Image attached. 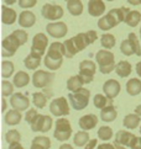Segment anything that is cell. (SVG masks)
<instances>
[{"label":"cell","mask_w":141,"mask_h":149,"mask_svg":"<svg viewBox=\"0 0 141 149\" xmlns=\"http://www.w3.org/2000/svg\"><path fill=\"white\" fill-rule=\"evenodd\" d=\"M140 38H141V27H140Z\"/></svg>","instance_id":"obj_57"},{"label":"cell","mask_w":141,"mask_h":149,"mask_svg":"<svg viewBox=\"0 0 141 149\" xmlns=\"http://www.w3.org/2000/svg\"><path fill=\"white\" fill-rule=\"evenodd\" d=\"M97 134H98V138L100 141L106 142V141H109L110 138L113 137L114 132L111 130V127H109V126H102V127H99L98 133H97Z\"/></svg>","instance_id":"obj_38"},{"label":"cell","mask_w":141,"mask_h":149,"mask_svg":"<svg viewBox=\"0 0 141 149\" xmlns=\"http://www.w3.org/2000/svg\"><path fill=\"white\" fill-rule=\"evenodd\" d=\"M128 40L131 42V45L134 47V49H135V56H141V46H140V42H139V38H137V36L135 35L134 32L131 33H129L128 36Z\"/></svg>","instance_id":"obj_42"},{"label":"cell","mask_w":141,"mask_h":149,"mask_svg":"<svg viewBox=\"0 0 141 149\" xmlns=\"http://www.w3.org/2000/svg\"><path fill=\"white\" fill-rule=\"evenodd\" d=\"M95 72H97V65L94 62H92L89 59H84L79 63V74L78 75L82 79L84 85L93 81Z\"/></svg>","instance_id":"obj_6"},{"label":"cell","mask_w":141,"mask_h":149,"mask_svg":"<svg viewBox=\"0 0 141 149\" xmlns=\"http://www.w3.org/2000/svg\"><path fill=\"white\" fill-rule=\"evenodd\" d=\"M55 133L53 137L59 142H66L72 136V126L66 117H58L55 123Z\"/></svg>","instance_id":"obj_5"},{"label":"cell","mask_w":141,"mask_h":149,"mask_svg":"<svg viewBox=\"0 0 141 149\" xmlns=\"http://www.w3.org/2000/svg\"><path fill=\"white\" fill-rule=\"evenodd\" d=\"M9 149H25V148L20 144V142H18V143H13V144H9Z\"/></svg>","instance_id":"obj_49"},{"label":"cell","mask_w":141,"mask_h":149,"mask_svg":"<svg viewBox=\"0 0 141 149\" xmlns=\"http://www.w3.org/2000/svg\"><path fill=\"white\" fill-rule=\"evenodd\" d=\"M63 57H66V48L64 43L61 42H52L47 49V54L45 56L46 59L53 62H63Z\"/></svg>","instance_id":"obj_11"},{"label":"cell","mask_w":141,"mask_h":149,"mask_svg":"<svg viewBox=\"0 0 141 149\" xmlns=\"http://www.w3.org/2000/svg\"><path fill=\"white\" fill-rule=\"evenodd\" d=\"M18 22L21 27L24 29H30L35 25L36 22V16L32 11H29V10H25V11L20 13L19 15V19H18Z\"/></svg>","instance_id":"obj_19"},{"label":"cell","mask_w":141,"mask_h":149,"mask_svg":"<svg viewBox=\"0 0 141 149\" xmlns=\"http://www.w3.org/2000/svg\"><path fill=\"white\" fill-rule=\"evenodd\" d=\"M140 121H141V117L137 113H129L124 117L123 125L125 126L128 130H135L139 127Z\"/></svg>","instance_id":"obj_27"},{"label":"cell","mask_w":141,"mask_h":149,"mask_svg":"<svg viewBox=\"0 0 141 149\" xmlns=\"http://www.w3.org/2000/svg\"><path fill=\"white\" fill-rule=\"evenodd\" d=\"M120 52L123 53L124 56H128V57L135 54L134 47H133V45H131V42H130L128 38L124 40V41L121 42V45H120Z\"/></svg>","instance_id":"obj_40"},{"label":"cell","mask_w":141,"mask_h":149,"mask_svg":"<svg viewBox=\"0 0 141 149\" xmlns=\"http://www.w3.org/2000/svg\"><path fill=\"white\" fill-rule=\"evenodd\" d=\"M134 138H135V136L131 132L124 131V130L118 131L115 134V138H114V144H120V146H125V147L130 148Z\"/></svg>","instance_id":"obj_17"},{"label":"cell","mask_w":141,"mask_h":149,"mask_svg":"<svg viewBox=\"0 0 141 149\" xmlns=\"http://www.w3.org/2000/svg\"><path fill=\"white\" fill-rule=\"evenodd\" d=\"M135 113H137V115L141 117V105H139V106H136V107H135Z\"/></svg>","instance_id":"obj_55"},{"label":"cell","mask_w":141,"mask_h":149,"mask_svg":"<svg viewBox=\"0 0 141 149\" xmlns=\"http://www.w3.org/2000/svg\"><path fill=\"white\" fill-rule=\"evenodd\" d=\"M140 1H141V0H140Z\"/></svg>","instance_id":"obj_61"},{"label":"cell","mask_w":141,"mask_h":149,"mask_svg":"<svg viewBox=\"0 0 141 149\" xmlns=\"http://www.w3.org/2000/svg\"><path fill=\"white\" fill-rule=\"evenodd\" d=\"M21 120H23V115H21V111H18V110H9L5 112V116H4V121L5 123L9 125V126H18Z\"/></svg>","instance_id":"obj_22"},{"label":"cell","mask_w":141,"mask_h":149,"mask_svg":"<svg viewBox=\"0 0 141 149\" xmlns=\"http://www.w3.org/2000/svg\"><path fill=\"white\" fill-rule=\"evenodd\" d=\"M18 14L14 9L9 8L8 5H3L1 6V21L5 25H13L16 20H18Z\"/></svg>","instance_id":"obj_20"},{"label":"cell","mask_w":141,"mask_h":149,"mask_svg":"<svg viewBox=\"0 0 141 149\" xmlns=\"http://www.w3.org/2000/svg\"><path fill=\"white\" fill-rule=\"evenodd\" d=\"M37 116H39L37 110L36 109H30V110L26 111V113H25V121L31 126L35 122V120L37 118Z\"/></svg>","instance_id":"obj_43"},{"label":"cell","mask_w":141,"mask_h":149,"mask_svg":"<svg viewBox=\"0 0 141 149\" xmlns=\"http://www.w3.org/2000/svg\"><path fill=\"white\" fill-rule=\"evenodd\" d=\"M46 31L53 38H62L67 35L68 27L62 21H55V22H51L46 26Z\"/></svg>","instance_id":"obj_14"},{"label":"cell","mask_w":141,"mask_h":149,"mask_svg":"<svg viewBox=\"0 0 141 149\" xmlns=\"http://www.w3.org/2000/svg\"><path fill=\"white\" fill-rule=\"evenodd\" d=\"M93 104L95 106V109L102 110L106 107L108 105H113V100L106 97V95H103V94H97L94 99H93Z\"/></svg>","instance_id":"obj_30"},{"label":"cell","mask_w":141,"mask_h":149,"mask_svg":"<svg viewBox=\"0 0 141 149\" xmlns=\"http://www.w3.org/2000/svg\"><path fill=\"white\" fill-rule=\"evenodd\" d=\"M105 13V4L103 0H89L88 14L93 17H99Z\"/></svg>","instance_id":"obj_16"},{"label":"cell","mask_w":141,"mask_h":149,"mask_svg":"<svg viewBox=\"0 0 141 149\" xmlns=\"http://www.w3.org/2000/svg\"><path fill=\"white\" fill-rule=\"evenodd\" d=\"M6 109H8V102H6V100H5V97L3 96L1 97V111L3 112H6Z\"/></svg>","instance_id":"obj_50"},{"label":"cell","mask_w":141,"mask_h":149,"mask_svg":"<svg viewBox=\"0 0 141 149\" xmlns=\"http://www.w3.org/2000/svg\"><path fill=\"white\" fill-rule=\"evenodd\" d=\"M89 97H90V91L85 88H82V89H79L78 91L70 93L68 95V100H69L70 106L77 111L84 110L87 106H88Z\"/></svg>","instance_id":"obj_4"},{"label":"cell","mask_w":141,"mask_h":149,"mask_svg":"<svg viewBox=\"0 0 141 149\" xmlns=\"http://www.w3.org/2000/svg\"><path fill=\"white\" fill-rule=\"evenodd\" d=\"M69 105L66 97H57L50 104V112L56 117H64L69 115Z\"/></svg>","instance_id":"obj_9"},{"label":"cell","mask_w":141,"mask_h":149,"mask_svg":"<svg viewBox=\"0 0 141 149\" xmlns=\"http://www.w3.org/2000/svg\"><path fill=\"white\" fill-rule=\"evenodd\" d=\"M97 144H98V139H90L88 143L85 144V147H84V149H94L95 147H97Z\"/></svg>","instance_id":"obj_47"},{"label":"cell","mask_w":141,"mask_h":149,"mask_svg":"<svg viewBox=\"0 0 141 149\" xmlns=\"http://www.w3.org/2000/svg\"><path fill=\"white\" fill-rule=\"evenodd\" d=\"M55 80V74L47 70H35L32 75V85L37 89H43L51 85L52 81Z\"/></svg>","instance_id":"obj_8"},{"label":"cell","mask_w":141,"mask_h":149,"mask_svg":"<svg viewBox=\"0 0 141 149\" xmlns=\"http://www.w3.org/2000/svg\"><path fill=\"white\" fill-rule=\"evenodd\" d=\"M14 83H10L8 80H3L1 83V95L4 97L6 96H11L14 94Z\"/></svg>","instance_id":"obj_41"},{"label":"cell","mask_w":141,"mask_h":149,"mask_svg":"<svg viewBox=\"0 0 141 149\" xmlns=\"http://www.w3.org/2000/svg\"><path fill=\"white\" fill-rule=\"evenodd\" d=\"M116 43V40L111 33H104L100 37V45L104 47V49H111Z\"/></svg>","instance_id":"obj_36"},{"label":"cell","mask_w":141,"mask_h":149,"mask_svg":"<svg viewBox=\"0 0 141 149\" xmlns=\"http://www.w3.org/2000/svg\"><path fill=\"white\" fill-rule=\"evenodd\" d=\"M47 46H48V37L45 33L39 32L32 38V46H31L30 53L36 57L42 58V56L45 54V52H46Z\"/></svg>","instance_id":"obj_7"},{"label":"cell","mask_w":141,"mask_h":149,"mask_svg":"<svg viewBox=\"0 0 141 149\" xmlns=\"http://www.w3.org/2000/svg\"><path fill=\"white\" fill-rule=\"evenodd\" d=\"M52 125H53V120H52L51 116H48V115H39L37 116V118L35 120V122L30 127H31L32 132L47 133L52 128Z\"/></svg>","instance_id":"obj_12"},{"label":"cell","mask_w":141,"mask_h":149,"mask_svg":"<svg viewBox=\"0 0 141 149\" xmlns=\"http://www.w3.org/2000/svg\"><path fill=\"white\" fill-rule=\"evenodd\" d=\"M50 148H51L50 138L46 136H37L32 139L30 149H50Z\"/></svg>","instance_id":"obj_24"},{"label":"cell","mask_w":141,"mask_h":149,"mask_svg":"<svg viewBox=\"0 0 141 149\" xmlns=\"http://www.w3.org/2000/svg\"><path fill=\"white\" fill-rule=\"evenodd\" d=\"M136 74L141 78V62H139L136 64Z\"/></svg>","instance_id":"obj_51"},{"label":"cell","mask_w":141,"mask_h":149,"mask_svg":"<svg viewBox=\"0 0 141 149\" xmlns=\"http://www.w3.org/2000/svg\"><path fill=\"white\" fill-rule=\"evenodd\" d=\"M131 70H133V68H131V64L128 62V61H120L116 64L115 67V73L118 74L120 78H126L129 77L130 74H131Z\"/></svg>","instance_id":"obj_28"},{"label":"cell","mask_w":141,"mask_h":149,"mask_svg":"<svg viewBox=\"0 0 141 149\" xmlns=\"http://www.w3.org/2000/svg\"><path fill=\"white\" fill-rule=\"evenodd\" d=\"M67 10L73 16H79L83 13L82 0H69V1H67Z\"/></svg>","instance_id":"obj_29"},{"label":"cell","mask_w":141,"mask_h":149,"mask_svg":"<svg viewBox=\"0 0 141 149\" xmlns=\"http://www.w3.org/2000/svg\"><path fill=\"white\" fill-rule=\"evenodd\" d=\"M78 125L83 131H90L98 125V117H97L95 115H93V113L84 115L79 118Z\"/></svg>","instance_id":"obj_18"},{"label":"cell","mask_w":141,"mask_h":149,"mask_svg":"<svg viewBox=\"0 0 141 149\" xmlns=\"http://www.w3.org/2000/svg\"><path fill=\"white\" fill-rule=\"evenodd\" d=\"M41 14L42 16L45 17L46 20H50V21H57L63 16V8L61 5H57V4H45L41 9Z\"/></svg>","instance_id":"obj_10"},{"label":"cell","mask_w":141,"mask_h":149,"mask_svg":"<svg viewBox=\"0 0 141 149\" xmlns=\"http://www.w3.org/2000/svg\"><path fill=\"white\" fill-rule=\"evenodd\" d=\"M10 105L18 111H27L30 107V99L25 94L15 93L10 96Z\"/></svg>","instance_id":"obj_13"},{"label":"cell","mask_w":141,"mask_h":149,"mask_svg":"<svg viewBox=\"0 0 141 149\" xmlns=\"http://www.w3.org/2000/svg\"><path fill=\"white\" fill-rule=\"evenodd\" d=\"M140 21H141V14L137 10H131V11L126 15L124 22H125L129 27H136Z\"/></svg>","instance_id":"obj_32"},{"label":"cell","mask_w":141,"mask_h":149,"mask_svg":"<svg viewBox=\"0 0 141 149\" xmlns=\"http://www.w3.org/2000/svg\"><path fill=\"white\" fill-rule=\"evenodd\" d=\"M126 93L130 96H136L141 93V80L137 78H131L129 79L126 83Z\"/></svg>","instance_id":"obj_25"},{"label":"cell","mask_w":141,"mask_h":149,"mask_svg":"<svg viewBox=\"0 0 141 149\" xmlns=\"http://www.w3.org/2000/svg\"><path fill=\"white\" fill-rule=\"evenodd\" d=\"M19 6L23 9H31L37 4V0H19Z\"/></svg>","instance_id":"obj_44"},{"label":"cell","mask_w":141,"mask_h":149,"mask_svg":"<svg viewBox=\"0 0 141 149\" xmlns=\"http://www.w3.org/2000/svg\"><path fill=\"white\" fill-rule=\"evenodd\" d=\"M131 149H141V137H136L135 136L134 141L131 143V146H130Z\"/></svg>","instance_id":"obj_46"},{"label":"cell","mask_w":141,"mask_h":149,"mask_svg":"<svg viewBox=\"0 0 141 149\" xmlns=\"http://www.w3.org/2000/svg\"><path fill=\"white\" fill-rule=\"evenodd\" d=\"M128 3L131 4V5H140L141 4L140 0H128Z\"/></svg>","instance_id":"obj_53"},{"label":"cell","mask_w":141,"mask_h":149,"mask_svg":"<svg viewBox=\"0 0 141 149\" xmlns=\"http://www.w3.org/2000/svg\"><path fill=\"white\" fill-rule=\"evenodd\" d=\"M47 99L43 93H34L32 94V104H34L37 109H45V106L47 105Z\"/></svg>","instance_id":"obj_35"},{"label":"cell","mask_w":141,"mask_h":149,"mask_svg":"<svg viewBox=\"0 0 141 149\" xmlns=\"http://www.w3.org/2000/svg\"><path fill=\"white\" fill-rule=\"evenodd\" d=\"M118 25V21L115 20V17L113 16L111 14L108 13L104 16H102L99 20H98V27L102 30V31H109L111 30L113 27H115Z\"/></svg>","instance_id":"obj_21"},{"label":"cell","mask_w":141,"mask_h":149,"mask_svg":"<svg viewBox=\"0 0 141 149\" xmlns=\"http://www.w3.org/2000/svg\"><path fill=\"white\" fill-rule=\"evenodd\" d=\"M63 43H64V48H66L67 58H73L78 52H82L83 49L87 48V46L90 45L85 32H80L75 35L72 38L66 40Z\"/></svg>","instance_id":"obj_2"},{"label":"cell","mask_w":141,"mask_h":149,"mask_svg":"<svg viewBox=\"0 0 141 149\" xmlns=\"http://www.w3.org/2000/svg\"><path fill=\"white\" fill-rule=\"evenodd\" d=\"M14 70H15V65L13 62L10 61H3L1 63V77L4 79H8L10 78L14 74Z\"/></svg>","instance_id":"obj_37"},{"label":"cell","mask_w":141,"mask_h":149,"mask_svg":"<svg viewBox=\"0 0 141 149\" xmlns=\"http://www.w3.org/2000/svg\"><path fill=\"white\" fill-rule=\"evenodd\" d=\"M118 111L114 105H108L106 107L100 110V120L103 122H113L116 120Z\"/></svg>","instance_id":"obj_23"},{"label":"cell","mask_w":141,"mask_h":149,"mask_svg":"<svg viewBox=\"0 0 141 149\" xmlns=\"http://www.w3.org/2000/svg\"><path fill=\"white\" fill-rule=\"evenodd\" d=\"M64 1H66V3H67V1H69V0H64Z\"/></svg>","instance_id":"obj_60"},{"label":"cell","mask_w":141,"mask_h":149,"mask_svg":"<svg viewBox=\"0 0 141 149\" xmlns=\"http://www.w3.org/2000/svg\"><path fill=\"white\" fill-rule=\"evenodd\" d=\"M97 149H115V146L110 144V143H103L97 147Z\"/></svg>","instance_id":"obj_48"},{"label":"cell","mask_w":141,"mask_h":149,"mask_svg":"<svg viewBox=\"0 0 141 149\" xmlns=\"http://www.w3.org/2000/svg\"><path fill=\"white\" fill-rule=\"evenodd\" d=\"M29 40V35L25 30H15L11 35L5 37L1 43V54L4 58L13 57L19 47L24 46Z\"/></svg>","instance_id":"obj_1"},{"label":"cell","mask_w":141,"mask_h":149,"mask_svg":"<svg viewBox=\"0 0 141 149\" xmlns=\"http://www.w3.org/2000/svg\"><path fill=\"white\" fill-rule=\"evenodd\" d=\"M106 1H114V0H106Z\"/></svg>","instance_id":"obj_58"},{"label":"cell","mask_w":141,"mask_h":149,"mask_svg":"<svg viewBox=\"0 0 141 149\" xmlns=\"http://www.w3.org/2000/svg\"><path fill=\"white\" fill-rule=\"evenodd\" d=\"M87 37H88V41H89V43H94V42L98 40V33H97V31L94 30H89V31H87Z\"/></svg>","instance_id":"obj_45"},{"label":"cell","mask_w":141,"mask_h":149,"mask_svg":"<svg viewBox=\"0 0 141 149\" xmlns=\"http://www.w3.org/2000/svg\"><path fill=\"white\" fill-rule=\"evenodd\" d=\"M89 141V134L87 133V131H78L73 137V143L77 147H85Z\"/></svg>","instance_id":"obj_33"},{"label":"cell","mask_w":141,"mask_h":149,"mask_svg":"<svg viewBox=\"0 0 141 149\" xmlns=\"http://www.w3.org/2000/svg\"><path fill=\"white\" fill-rule=\"evenodd\" d=\"M5 141H6L9 144H13V143H18L21 141V133L16 130H10L5 133Z\"/></svg>","instance_id":"obj_39"},{"label":"cell","mask_w":141,"mask_h":149,"mask_svg":"<svg viewBox=\"0 0 141 149\" xmlns=\"http://www.w3.org/2000/svg\"><path fill=\"white\" fill-rule=\"evenodd\" d=\"M24 64L27 69H30V70H36L41 64V58L30 53V54L24 59Z\"/></svg>","instance_id":"obj_34"},{"label":"cell","mask_w":141,"mask_h":149,"mask_svg":"<svg viewBox=\"0 0 141 149\" xmlns=\"http://www.w3.org/2000/svg\"><path fill=\"white\" fill-rule=\"evenodd\" d=\"M59 149H73V147L70 146V144H67V143H66V144H62L61 147H59Z\"/></svg>","instance_id":"obj_54"},{"label":"cell","mask_w":141,"mask_h":149,"mask_svg":"<svg viewBox=\"0 0 141 149\" xmlns=\"http://www.w3.org/2000/svg\"><path fill=\"white\" fill-rule=\"evenodd\" d=\"M95 61L99 65V72L102 74H109L115 70V56L109 49H100L97 52Z\"/></svg>","instance_id":"obj_3"},{"label":"cell","mask_w":141,"mask_h":149,"mask_svg":"<svg viewBox=\"0 0 141 149\" xmlns=\"http://www.w3.org/2000/svg\"><path fill=\"white\" fill-rule=\"evenodd\" d=\"M115 146V149H126L125 146H120V144H114Z\"/></svg>","instance_id":"obj_56"},{"label":"cell","mask_w":141,"mask_h":149,"mask_svg":"<svg viewBox=\"0 0 141 149\" xmlns=\"http://www.w3.org/2000/svg\"><path fill=\"white\" fill-rule=\"evenodd\" d=\"M120 90H121L120 84L115 79H109L103 85V93H104V95H106V97H109L111 100H114L118 96Z\"/></svg>","instance_id":"obj_15"},{"label":"cell","mask_w":141,"mask_h":149,"mask_svg":"<svg viewBox=\"0 0 141 149\" xmlns=\"http://www.w3.org/2000/svg\"><path fill=\"white\" fill-rule=\"evenodd\" d=\"M13 83L16 88H25L26 85L30 83V75L26 72H23V70H19L18 73L14 75V79H13Z\"/></svg>","instance_id":"obj_26"},{"label":"cell","mask_w":141,"mask_h":149,"mask_svg":"<svg viewBox=\"0 0 141 149\" xmlns=\"http://www.w3.org/2000/svg\"><path fill=\"white\" fill-rule=\"evenodd\" d=\"M16 1H19V0H4L5 5H14Z\"/></svg>","instance_id":"obj_52"},{"label":"cell","mask_w":141,"mask_h":149,"mask_svg":"<svg viewBox=\"0 0 141 149\" xmlns=\"http://www.w3.org/2000/svg\"><path fill=\"white\" fill-rule=\"evenodd\" d=\"M83 85H84V83L82 81V79L79 78V75H73L67 80V89L70 93L78 91L79 89L83 88Z\"/></svg>","instance_id":"obj_31"},{"label":"cell","mask_w":141,"mask_h":149,"mask_svg":"<svg viewBox=\"0 0 141 149\" xmlns=\"http://www.w3.org/2000/svg\"><path fill=\"white\" fill-rule=\"evenodd\" d=\"M140 134H141V126H140Z\"/></svg>","instance_id":"obj_59"}]
</instances>
